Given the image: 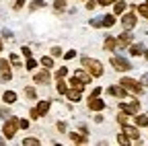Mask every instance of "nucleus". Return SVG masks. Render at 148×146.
Segmentation results:
<instances>
[{
    "mask_svg": "<svg viewBox=\"0 0 148 146\" xmlns=\"http://www.w3.org/2000/svg\"><path fill=\"white\" fill-rule=\"evenodd\" d=\"M111 66H113L117 72H127V70L134 68L132 64H130V60L123 58V56H111Z\"/></svg>",
    "mask_w": 148,
    "mask_h": 146,
    "instance_id": "20e7f679",
    "label": "nucleus"
},
{
    "mask_svg": "<svg viewBox=\"0 0 148 146\" xmlns=\"http://www.w3.org/2000/svg\"><path fill=\"white\" fill-rule=\"evenodd\" d=\"M0 78L8 82L12 78V70H10V60H0Z\"/></svg>",
    "mask_w": 148,
    "mask_h": 146,
    "instance_id": "423d86ee",
    "label": "nucleus"
},
{
    "mask_svg": "<svg viewBox=\"0 0 148 146\" xmlns=\"http://www.w3.org/2000/svg\"><path fill=\"white\" fill-rule=\"evenodd\" d=\"M136 10H138V14H140V16L148 19V4H146V2H144V4H140V6H138Z\"/></svg>",
    "mask_w": 148,
    "mask_h": 146,
    "instance_id": "cd10ccee",
    "label": "nucleus"
},
{
    "mask_svg": "<svg viewBox=\"0 0 148 146\" xmlns=\"http://www.w3.org/2000/svg\"><path fill=\"white\" fill-rule=\"evenodd\" d=\"M70 84H72V86H80V82H78L76 76H72V78H70Z\"/></svg>",
    "mask_w": 148,
    "mask_h": 146,
    "instance_id": "de8ad7c7",
    "label": "nucleus"
},
{
    "mask_svg": "<svg viewBox=\"0 0 148 146\" xmlns=\"http://www.w3.org/2000/svg\"><path fill=\"white\" fill-rule=\"evenodd\" d=\"M58 130H60V132H66V123H64V121H58Z\"/></svg>",
    "mask_w": 148,
    "mask_h": 146,
    "instance_id": "09e8293b",
    "label": "nucleus"
},
{
    "mask_svg": "<svg viewBox=\"0 0 148 146\" xmlns=\"http://www.w3.org/2000/svg\"><path fill=\"white\" fill-rule=\"evenodd\" d=\"M23 144H25V146H39L41 142L37 140V138H29V136H27V138L23 140Z\"/></svg>",
    "mask_w": 148,
    "mask_h": 146,
    "instance_id": "c85d7f7f",
    "label": "nucleus"
},
{
    "mask_svg": "<svg viewBox=\"0 0 148 146\" xmlns=\"http://www.w3.org/2000/svg\"><path fill=\"white\" fill-rule=\"evenodd\" d=\"M103 47H105V51H113V49L117 47V39L107 37V39H105V43H103Z\"/></svg>",
    "mask_w": 148,
    "mask_h": 146,
    "instance_id": "6ab92c4d",
    "label": "nucleus"
},
{
    "mask_svg": "<svg viewBox=\"0 0 148 146\" xmlns=\"http://www.w3.org/2000/svg\"><path fill=\"white\" fill-rule=\"evenodd\" d=\"M144 58H146V60H148V47H146V49H144Z\"/></svg>",
    "mask_w": 148,
    "mask_h": 146,
    "instance_id": "3c124183",
    "label": "nucleus"
},
{
    "mask_svg": "<svg viewBox=\"0 0 148 146\" xmlns=\"http://www.w3.org/2000/svg\"><path fill=\"white\" fill-rule=\"evenodd\" d=\"M51 56H53V58L62 56V47H58V45H56V47H51Z\"/></svg>",
    "mask_w": 148,
    "mask_h": 146,
    "instance_id": "f704fd0d",
    "label": "nucleus"
},
{
    "mask_svg": "<svg viewBox=\"0 0 148 146\" xmlns=\"http://www.w3.org/2000/svg\"><path fill=\"white\" fill-rule=\"evenodd\" d=\"M53 76L58 78V80H60V78H64V76H68V68H66V66L58 68V70H56V74H53Z\"/></svg>",
    "mask_w": 148,
    "mask_h": 146,
    "instance_id": "bb28decb",
    "label": "nucleus"
},
{
    "mask_svg": "<svg viewBox=\"0 0 148 146\" xmlns=\"http://www.w3.org/2000/svg\"><path fill=\"white\" fill-rule=\"evenodd\" d=\"M123 132L132 138V140H140V132H138V125H123Z\"/></svg>",
    "mask_w": 148,
    "mask_h": 146,
    "instance_id": "4468645a",
    "label": "nucleus"
},
{
    "mask_svg": "<svg viewBox=\"0 0 148 146\" xmlns=\"http://www.w3.org/2000/svg\"><path fill=\"white\" fill-rule=\"evenodd\" d=\"M0 117L8 119V117H10V111H8V109H4V107H2V109H0Z\"/></svg>",
    "mask_w": 148,
    "mask_h": 146,
    "instance_id": "58836bf2",
    "label": "nucleus"
},
{
    "mask_svg": "<svg viewBox=\"0 0 148 146\" xmlns=\"http://www.w3.org/2000/svg\"><path fill=\"white\" fill-rule=\"evenodd\" d=\"M127 117H130V113H125V111H121V113L117 115V121H119L121 125H125V123H127Z\"/></svg>",
    "mask_w": 148,
    "mask_h": 146,
    "instance_id": "2f4dec72",
    "label": "nucleus"
},
{
    "mask_svg": "<svg viewBox=\"0 0 148 146\" xmlns=\"http://www.w3.org/2000/svg\"><path fill=\"white\" fill-rule=\"evenodd\" d=\"M29 115H31V119H39V117H41L39 113H37V107H33V109H31V111H29Z\"/></svg>",
    "mask_w": 148,
    "mask_h": 146,
    "instance_id": "e433bc0d",
    "label": "nucleus"
},
{
    "mask_svg": "<svg viewBox=\"0 0 148 146\" xmlns=\"http://www.w3.org/2000/svg\"><path fill=\"white\" fill-rule=\"evenodd\" d=\"M21 51H23V56H25V58H31V53H33L27 45H25V47H21Z\"/></svg>",
    "mask_w": 148,
    "mask_h": 146,
    "instance_id": "a19ab883",
    "label": "nucleus"
},
{
    "mask_svg": "<svg viewBox=\"0 0 148 146\" xmlns=\"http://www.w3.org/2000/svg\"><path fill=\"white\" fill-rule=\"evenodd\" d=\"M97 4H99V0H97V2H95V0H88V2H86V8H88V10H92Z\"/></svg>",
    "mask_w": 148,
    "mask_h": 146,
    "instance_id": "79ce46f5",
    "label": "nucleus"
},
{
    "mask_svg": "<svg viewBox=\"0 0 148 146\" xmlns=\"http://www.w3.org/2000/svg\"><path fill=\"white\" fill-rule=\"evenodd\" d=\"M82 90H84V84H80V86H72V88H68L66 97H68L72 103H78V101L82 99Z\"/></svg>",
    "mask_w": 148,
    "mask_h": 146,
    "instance_id": "6e6552de",
    "label": "nucleus"
},
{
    "mask_svg": "<svg viewBox=\"0 0 148 146\" xmlns=\"http://www.w3.org/2000/svg\"><path fill=\"white\" fill-rule=\"evenodd\" d=\"M117 45H119V47H130V45H132V33H130V29H125V31L119 35Z\"/></svg>",
    "mask_w": 148,
    "mask_h": 146,
    "instance_id": "f8f14e48",
    "label": "nucleus"
},
{
    "mask_svg": "<svg viewBox=\"0 0 148 146\" xmlns=\"http://www.w3.org/2000/svg\"><path fill=\"white\" fill-rule=\"evenodd\" d=\"M90 95H95V97H99V95H101V88L97 86V88H95V90H92V93H90Z\"/></svg>",
    "mask_w": 148,
    "mask_h": 146,
    "instance_id": "8fccbe9b",
    "label": "nucleus"
},
{
    "mask_svg": "<svg viewBox=\"0 0 148 146\" xmlns=\"http://www.w3.org/2000/svg\"><path fill=\"white\" fill-rule=\"evenodd\" d=\"M74 76H76V78H78V82H80V84H84V86H86V84H90V80H92V76L88 74L86 70H76V72H74Z\"/></svg>",
    "mask_w": 148,
    "mask_h": 146,
    "instance_id": "ddd939ff",
    "label": "nucleus"
},
{
    "mask_svg": "<svg viewBox=\"0 0 148 146\" xmlns=\"http://www.w3.org/2000/svg\"><path fill=\"white\" fill-rule=\"evenodd\" d=\"M2 101H4L6 105H12V103L16 101V93H14V90H6V93L2 95Z\"/></svg>",
    "mask_w": 148,
    "mask_h": 146,
    "instance_id": "a211bd4d",
    "label": "nucleus"
},
{
    "mask_svg": "<svg viewBox=\"0 0 148 146\" xmlns=\"http://www.w3.org/2000/svg\"><path fill=\"white\" fill-rule=\"evenodd\" d=\"M56 88H58L60 95H66V93H68V84L64 82V78H60V82H58V86H56Z\"/></svg>",
    "mask_w": 148,
    "mask_h": 146,
    "instance_id": "a878e982",
    "label": "nucleus"
},
{
    "mask_svg": "<svg viewBox=\"0 0 148 146\" xmlns=\"http://www.w3.org/2000/svg\"><path fill=\"white\" fill-rule=\"evenodd\" d=\"M125 8H127V4L123 2V0H117L115 6H113V14H115V16H119V14H123V12H125Z\"/></svg>",
    "mask_w": 148,
    "mask_h": 146,
    "instance_id": "f3484780",
    "label": "nucleus"
},
{
    "mask_svg": "<svg viewBox=\"0 0 148 146\" xmlns=\"http://www.w3.org/2000/svg\"><path fill=\"white\" fill-rule=\"evenodd\" d=\"M33 80H35L37 84H47V82L51 80V74H49V68H43V70H39V72H35V76H33Z\"/></svg>",
    "mask_w": 148,
    "mask_h": 146,
    "instance_id": "9d476101",
    "label": "nucleus"
},
{
    "mask_svg": "<svg viewBox=\"0 0 148 146\" xmlns=\"http://www.w3.org/2000/svg\"><path fill=\"white\" fill-rule=\"evenodd\" d=\"M134 119H136V125H138V127H148V115H140V113H136Z\"/></svg>",
    "mask_w": 148,
    "mask_h": 146,
    "instance_id": "aec40b11",
    "label": "nucleus"
},
{
    "mask_svg": "<svg viewBox=\"0 0 148 146\" xmlns=\"http://www.w3.org/2000/svg\"><path fill=\"white\" fill-rule=\"evenodd\" d=\"M64 58H66V60H72V58H76V51H74V49H68V51L64 53Z\"/></svg>",
    "mask_w": 148,
    "mask_h": 146,
    "instance_id": "c9c22d12",
    "label": "nucleus"
},
{
    "mask_svg": "<svg viewBox=\"0 0 148 146\" xmlns=\"http://www.w3.org/2000/svg\"><path fill=\"white\" fill-rule=\"evenodd\" d=\"M18 125H21L23 130H27V127H29V119H18Z\"/></svg>",
    "mask_w": 148,
    "mask_h": 146,
    "instance_id": "c03bdc74",
    "label": "nucleus"
},
{
    "mask_svg": "<svg viewBox=\"0 0 148 146\" xmlns=\"http://www.w3.org/2000/svg\"><path fill=\"white\" fill-rule=\"evenodd\" d=\"M53 8H56V10H64V8H66V0H56V2H53Z\"/></svg>",
    "mask_w": 148,
    "mask_h": 146,
    "instance_id": "473e14b6",
    "label": "nucleus"
},
{
    "mask_svg": "<svg viewBox=\"0 0 148 146\" xmlns=\"http://www.w3.org/2000/svg\"><path fill=\"white\" fill-rule=\"evenodd\" d=\"M45 6V0H31L29 2V10H39Z\"/></svg>",
    "mask_w": 148,
    "mask_h": 146,
    "instance_id": "5701e85b",
    "label": "nucleus"
},
{
    "mask_svg": "<svg viewBox=\"0 0 148 146\" xmlns=\"http://www.w3.org/2000/svg\"><path fill=\"white\" fill-rule=\"evenodd\" d=\"M25 68L31 72V70H35V68H37V62H35L33 58H27V64H25Z\"/></svg>",
    "mask_w": 148,
    "mask_h": 146,
    "instance_id": "7c9ffc66",
    "label": "nucleus"
},
{
    "mask_svg": "<svg viewBox=\"0 0 148 146\" xmlns=\"http://www.w3.org/2000/svg\"><path fill=\"white\" fill-rule=\"evenodd\" d=\"M140 82H142V86H144V88L148 86V72H146V74H142V78H140Z\"/></svg>",
    "mask_w": 148,
    "mask_h": 146,
    "instance_id": "37998d69",
    "label": "nucleus"
},
{
    "mask_svg": "<svg viewBox=\"0 0 148 146\" xmlns=\"http://www.w3.org/2000/svg\"><path fill=\"white\" fill-rule=\"evenodd\" d=\"M107 95L117 97V99H125L127 97V88H123L121 84H113V86H107Z\"/></svg>",
    "mask_w": 148,
    "mask_h": 146,
    "instance_id": "0eeeda50",
    "label": "nucleus"
},
{
    "mask_svg": "<svg viewBox=\"0 0 148 146\" xmlns=\"http://www.w3.org/2000/svg\"><path fill=\"white\" fill-rule=\"evenodd\" d=\"M10 64H14V66H18V56H14V53H10Z\"/></svg>",
    "mask_w": 148,
    "mask_h": 146,
    "instance_id": "49530a36",
    "label": "nucleus"
},
{
    "mask_svg": "<svg viewBox=\"0 0 148 146\" xmlns=\"http://www.w3.org/2000/svg\"><path fill=\"white\" fill-rule=\"evenodd\" d=\"M90 27H103V19H90Z\"/></svg>",
    "mask_w": 148,
    "mask_h": 146,
    "instance_id": "72a5a7b5",
    "label": "nucleus"
},
{
    "mask_svg": "<svg viewBox=\"0 0 148 146\" xmlns=\"http://www.w3.org/2000/svg\"><path fill=\"white\" fill-rule=\"evenodd\" d=\"M113 2H117V0H99L101 6H109V4H113Z\"/></svg>",
    "mask_w": 148,
    "mask_h": 146,
    "instance_id": "a18cd8bd",
    "label": "nucleus"
},
{
    "mask_svg": "<svg viewBox=\"0 0 148 146\" xmlns=\"http://www.w3.org/2000/svg\"><path fill=\"white\" fill-rule=\"evenodd\" d=\"M70 138H72V142H76V144H84V142H86V134H76V132H70Z\"/></svg>",
    "mask_w": 148,
    "mask_h": 146,
    "instance_id": "412c9836",
    "label": "nucleus"
},
{
    "mask_svg": "<svg viewBox=\"0 0 148 146\" xmlns=\"http://www.w3.org/2000/svg\"><path fill=\"white\" fill-rule=\"evenodd\" d=\"M41 66L43 68H51L53 66V56H43L41 58Z\"/></svg>",
    "mask_w": 148,
    "mask_h": 146,
    "instance_id": "393cba45",
    "label": "nucleus"
},
{
    "mask_svg": "<svg viewBox=\"0 0 148 146\" xmlns=\"http://www.w3.org/2000/svg\"><path fill=\"white\" fill-rule=\"evenodd\" d=\"M18 127H21V125H18V117H8L6 121H4V127H2V134H4V138H14V134H16V130H18Z\"/></svg>",
    "mask_w": 148,
    "mask_h": 146,
    "instance_id": "7ed1b4c3",
    "label": "nucleus"
},
{
    "mask_svg": "<svg viewBox=\"0 0 148 146\" xmlns=\"http://www.w3.org/2000/svg\"><path fill=\"white\" fill-rule=\"evenodd\" d=\"M88 109H90V111H103V109H105V101L95 97V95H90L88 97Z\"/></svg>",
    "mask_w": 148,
    "mask_h": 146,
    "instance_id": "9b49d317",
    "label": "nucleus"
},
{
    "mask_svg": "<svg viewBox=\"0 0 148 146\" xmlns=\"http://www.w3.org/2000/svg\"><path fill=\"white\" fill-rule=\"evenodd\" d=\"M144 45L142 43H132L130 45V53H132V56H144Z\"/></svg>",
    "mask_w": 148,
    "mask_h": 146,
    "instance_id": "dca6fc26",
    "label": "nucleus"
},
{
    "mask_svg": "<svg viewBox=\"0 0 148 146\" xmlns=\"http://www.w3.org/2000/svg\"><path fill=\"white\" fill-rule=\"evenodd\" d=\"M49 107H51V101L49 99H45V101H39V103H37V113H39L41 117L49 111Z\"/></svg>",
    "mask_w": 148,
    "mask_h": 146,
    "instance_id": "2eb2a0df",
    "label": "nucleus"
},
{
    "mask_svg": "<svg viewBox=\"0 0 148 146\" xmlns=\"http://www.w3.org/2000/svg\"><path fill=\"white\" fill-rule=\"evenodd\" d=\"M25 2H27V0H16V2H14V10H21L25 6Z\"/></svg>",
    "mask_w": 148,
    "mask_h": 146,
    "instance_id": "4c0bfd02",
    "label": "nucleus"
},
{
    "mask_svg": "<svg viewBox=\"0 0 148 146\" xmlns=\"http://www.w3.org/2000/svg\"><path fill=\"white\" fill-rule=\"evenodd\" d=\"M146 4H148V0H146Z\"/></svg>",
    "mask_w": 148,
    "mask_h": 146,
    "instance_id": "864d4df0",
    "label": "nucleus"
},
{
    "mask_svg": "<svg viewBox=\"0 0 148 146\" xmlns=\"http://www.w3.org/2000/svg\"><path fill=\"white\" fill-rule=\"evenodd\" d=\"M113 25H115V14H105L103 16V27L109 29V27H113Z\"/></svg>",
    "mask_w": 148,
    "mask_h": 146,
    "instance_id": "4be33fe9",
    "label": "nucleus"
},
{
    "mask_svg": "<svg viewBox=\"0 0 148 146\" xmlns=\"http://www.w3.org/2000/svg\"><path fill=\"white\" fill-rule=\"evenodd\" d=\"M119 109L121 111H125V113H130V115H136V113H140V101L138 99H134V101H130V103H119Z\"/></svg>",
    "mask_w": 148,
    "mask_h": 146,
    "instance_id": "39448f33",
    "label": "nucleus"
},
{
    "mask_svg": "<svg viewBox=\"0 0 148 146\" xmlns=\"http://www.w3.org/2000/svg\"><path fill=\"white\" fill-rule=\"evenodd\" d=\"M2 37H4V39H10V37H12V31H10V29H2Z\"/></svg>",
    "mask_w": 148,
    "mask_h": 146,
    "instance_id": "ea45409f",
    "label": "nucleus"
},
{
    "mask_svg": "<svg viewBox=\"0 0 148 146\" xmlns=\"http://www.w3.org/2000/svg\"><path fill=\"white\" fill-rule=\"evenodd\" d=\"M25 97H27V99H35V97H37V90H35L33 86H27V88H25Z\"/></svg>",
    "mask_w": 148,
    "mask_h": 146,
    "instance_id": "c756f323",
    "label": "nucleus"
},
{
    "mask_svg": "<svg viewBox=\"0 0 148 146\" xmlns=\"http://www.w3.org/2000/svg\"><path fill=\"white\" fill-rule=\"evenodd\" d=\"M136 23H138V16H136L134 12H123V16H121V25H123V29H134Z\"/></svg>",
    "mask_w": 148,
    "mask_h": 146,
    "instance_id": "1a4fd4ad",
    "label": "nucleus"
},
{
    "mask_svg": "<svg viewBox=\"0 0 148 146\" xmlns=\"http://www.w3.org/2000/svg\"><path fill=\"white\" fill-rule=\"evenodd\" d=\"M119 84H121L123 88H127L130 93H134V95H142V90H144V86H142V82H140V80L130 78V76H123V78L119 80Z\"/></svg>",
    "mask_w": 148,
    "mask_h": 146,
    "instance_id": "f03ea898",
    "label": "nucleus"
},
{
    "mask_svg": "<svg viewBox=\"0 0 148 146\" xmlns=\"http://www.w3.org/2000/svg\"><path fill=\"white\" fill-rule=\"evenodd\" d=\"M2 49H4V47H2V37H0V51H2Z\"/></svg>",
    "mask_w": 148,
    "mask_h": 146,
    "instance_id": "603ef678",
    "label": "nucleus"
},
{
    "mask_svg": "<svg viewBox=\"0 0 148 146\" xmlns=\"http://www.w3.org/2000/svg\"><path fill=\"white\" fill-rule=\"evenodd\" d=\"M117 142L123 144V146H130V144H132V138H130L125 132H121V134H117Z\"/></svg>",
    "mask_w": 148,
    "mask_h": 146,
    "instance_id": "b1692460",
    "label": "nucleus"
},
{
    "mask_svg": "<svg viewBox=\"0 0 148 146\" xmlns=\"http://www.w3.org/2000/svg\"><path fill=\"white\" fill-rule=\"evenodd\" d=\"M80 64L84 66V70L88 72L90 76H95V78L103 76V64H101L99 60H92V58H82V60H80Z\"/></svg>",
    "mask_w": 148,
    "mask_h": 146,
    "instance_id": "f257e3e1",
    "label": "nucleus"
}]
</instances>
